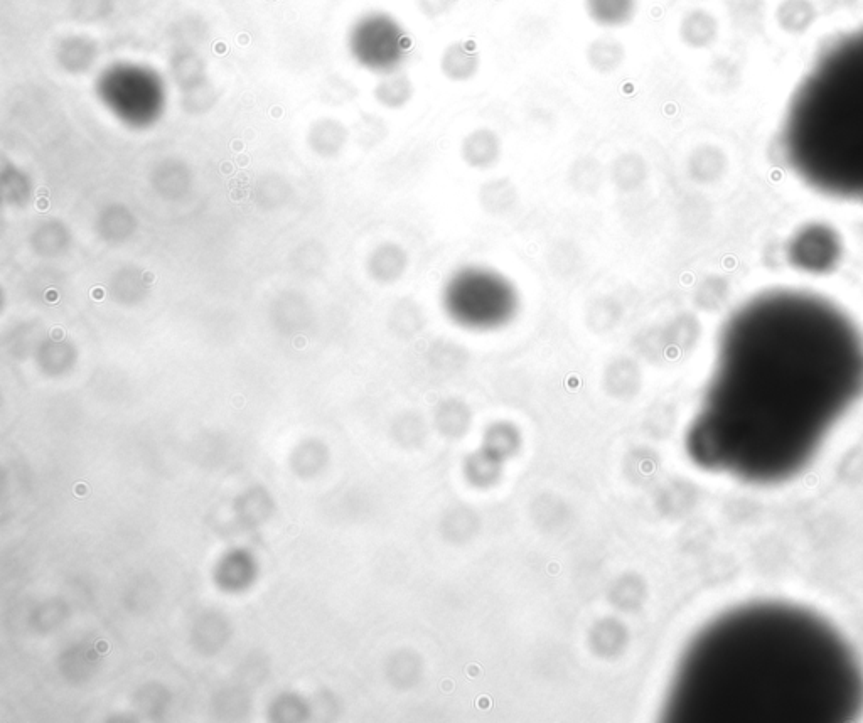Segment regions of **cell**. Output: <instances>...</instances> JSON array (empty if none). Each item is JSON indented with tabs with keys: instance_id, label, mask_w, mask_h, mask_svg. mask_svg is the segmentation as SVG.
I'll use <instances>...</instances> for the list:
<instances>
[{
	"instance_id": "7c38bea8",
	"label": "cell",
	"mask_w": 863,
	"mask_h": 723,
	"mask_svg": "<svg viewBox=\"0 0 863 723\" xmlns=\"http://www.w3.org/2000/svg\"><path fill=\"white\" fill-rule=\"evenodd\" d=\"M622 304L614 295H599L585 309V322L595 333H604L621 321Z\"/></svg>"
},
{
	"instance_id": "277c9868",
	"label": "cell",
	"mask_w": 863,
	"mask_h": 723,
	"mask_svg": "<svg viewBox=\"0 0 863 723\" xmlns=\"http://www.w3.org/2000/svg\"><path fill=\"white\" fill-rule=\"evenodd\" d=\"M439 68L452 83H466L481 70V54L471 41H454L442 51Z\"/></svg>"
},
{
	"instance_id": "9a60e30c",
	"label": "cell",
	"mask_w": 863,
	"mask_h": 723,
	"mask_svg": "<svg viewBox=\"0 0 863 723\" xmlns=\"http://www.w3.org/2000/svg\"><path fill=\"white\" fill-rule=\"evenodd\" d=\"M59 58L65 59L68 65H76L83 68L86 61L90 63L97 58V44L85 36H71L59 44Z\"/></svg>"
},
{
	"instance_id": "30bf717a",
	"label": "cell",
	"mask_w": 863,
	"mask_h": 723,
	"mask_svg": "<svg viewBox=\"0 0 863 723\" xmlns=\"http://www.w3.org/2000/svg\"><path fill=\"white\" fill-rule=\"evenodd\" d=\"M606 167L594 156H580L570 164L567 179L570 188L582 196H595L606 181Z\"/></svg>"
},
{
	"instance_id": "3957f363",
	"label": "cell",
	"mask_w": 863,
	"mask_h": 723,
	"mask_svg": "<svg viewBox=\"0 0 863 723\" xmlns=\"http://www.w3.org/2000/svg\"><path fill=\"white\" fill-rule=\"evenodd\" d=\"M503 144L499 135L488 127L472 130L462 139L461 159L467 167L476 171H488L501 159Z\"/></svg>"
},
{
	"instance_id": "4fadbf2b",
	"label": "cell",
	"mask_w": 863,
	"mask_h": 723,
	"mask_svg": "<svg viewBox=\"0 0 863 723\" xmlns=\"http://www.w3.org/2000/svg\"><path fill=\"white\" fill-rule=\"evenodd\" d=\"M515 34L521 48L542 49L552 38V27L540 14H525L516 21Z\"/></svg>"
},
{
	"instance_id": "52a82bcc",
	"label": "cell",
	"mask_w": 863,
	"mask_h": 723,
	"mask_svg": "<svg viewBox=\"0 0 863 723\" xmlns=\"http://www.w3.org/2000/svg\"><path fill=\"white\" fill-rule=\"evenodd\" d=\"M585 14L604 29L628 26L638 14V0H584Z\"/></svg>"
},
{
	"instance_id": "5bb4252c",
	"label": "cell",
	"mask_w": 863,
	"mask_h": 723,
	"mask_svg": "<svg viewBox=\"0 0 863 723\" xmlns=\"http://www.w3.org/2000/svg\"><path fill=\"white\" fill-rule=\"evenodd\" d=\"M408 257L405 250L398 245H385L376 252L373 258V274L381 282H395L407 270Z\"/></svg>"
},
{
	"instance_id": "8fae6325",
	"label": "cell",
	"mask_w": 863,
	"mask_h": 723,
	"mask_svg": "<svg viewBox=\"0 0 863 723\" xmlns=\"http://www.w3.org/2000/svg\"><path fill=\"white\" fill-rule=\"evenodd\" d=\"M413 95H415V86L412 78L402 71H395L381 78L375 88L378 103L390 110H400L405 107L412 102Z\"/></svg>"
},
{
	"instance_id": "5b68a950",
	"label": "cell",
	"mask_w": 863,
	"mask_h": 723,
	"mask_svg": "<svg viewBox=\"0 0 863 723\" xmlns=\"http://www.w3.org/2000/svg\"><path fill=\"white\" fill-rule=\"evenodd\" d=\"M626 56H628L626 46L612 34L597 36L585 48V61L590 70L595 71L597 75L607 76L616 73L624 65Z\"/></svg>"
},
{
	"instance_id": "7a4b0ae2",
	"label": "cell",
	"mask_w": 863,
	"mask_h": 723,
	"mask_svg": "<svg viewBox=\"0 0 863 723\" xmlns=\"http://www.w3.org/2000/svg\"><path fill=\"white\" fill-rule=\"evenodd\" d=\"M783 149L813 188L863 201V29L835 39L801 81L784 120Z\"/></svg>"
},
{
	"instance_id": "8992f818",
	"label": "cell",
	"mask_w": 863,
	"mask_h": 723,
	"mask_svg": "<svg viewBox=\"0 0 863 723\" xmlns=\"http://www.w3.org/2000/svg\"><path fill=\"white\" fill-rule=\"evenodd\" d=\"M648 162L638 152H622L612 159L607 176L621 193H634L648 181Z\"/></svg>"
},
{
	"instance_id": "6da1fadb",
	"label": "cell",
	"mask_w": 863,
	"mask_h": 723,
	"mask_svg": "<svg viewBox=\"0 0 863 723\" xmlns=\"http://www.w3.org/2000/svg\"><path fill=\"white\" fill-rule=\"evenodd\" d=\"M862 386V339L838 307L801 292L761 295L725 333L693 447L717 454L756 439L811 445Z\"/></svg>"
},
{
	"instance_id": "9c48e42d",
	"label": "cell",
	"mask_w": 863,
	"mask_h": 723,
	"mask_svg": "<svg viewBox=\"0 0 863 723\" xmlns=\"http://www.w3.org/2000/svg\"><path fill=\"white\" fill-rule=\"evenodd\" d=\"M719 24L710 12L703 9H695L681 17L678 34L681 43L693 49H703L712 46L717 39Z\"/></svg>"
},
{
	"instance_id": "e0dca14e",
	"label": "cell",
	"mask_w": 863,
	"mask_h": 723,
	"mask_svg": "<svg viewBox=\"0 0 863 723\" xmlns=\"http://www.w3.org/2000/svg\"><path fill=\"white\" fill-rule=\"evenodd\" d=\"M456 4L457 0H417V9L425 19L435 21L451 14Z\"/></svg>"
},
{
	"instance_id": "2e32d148",
	"label": "cell",
	"mask_w": 863,
	"mask_h": 723,
	"mask_svg": "<svg viewBox=\"0 0 863 723\" xmlns=\"http://www.w3.org/2000/svg\"><path fill=\"white\" fill-rule=\"evenodd\" d=\"M563 263H567V275L574 274L575 268L580 267V253L570 243H560L550 255V267L558 268L557 275H562Z\"/></svg>"
},
{
	"instance_id": "ba28073f",
	"label": "cell",
	"mask_w": 863,
	"mask_h": 723,
	"mask_svg": "<svg viewBox=\"0 0 863 723\" xmlns=\"http://www.w3.org/2000/svg\"><path fill=\"white\" fill-rule=\"evenodd\" d=\"M478 201L489 215L503 216L520 203V191L508 177H494L479 188Z\"/></svg>"
}]
</instances>
